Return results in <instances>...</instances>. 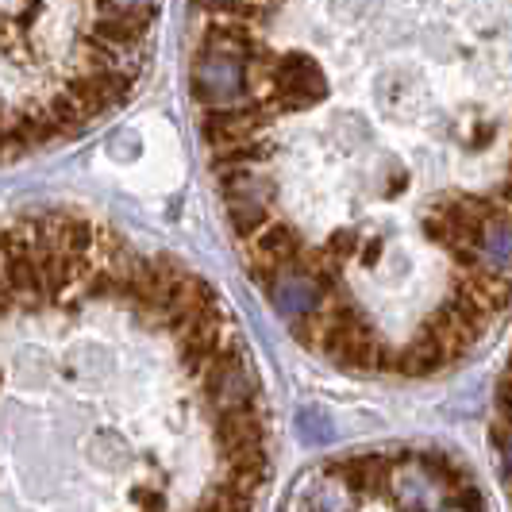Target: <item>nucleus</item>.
<instances>
[{
  "mask_svg": "<svg viewBox=\"0 0 512 512\" xmlns=\"http://www.w3.org/2000/svg\"><path fill=\"white\" fill-rule=\"evenodd\" d=\"M497 466L512 497V355L509 370L501 378V393H497Z\"/></svg>",
  "mask_w": 512,
  "mask_h": 512,
  "instance_id": "obj_5",
  "label": "nucleus"
},
{
  "mask_svg": "<svg viewBox=\"0 0 512 512\" xmlns=\"http://www.w3.org/2000/svg\"><path fill=\"white\" fill-rule=\"evenodd\" d=\"M193 278L174 258L93 224L74 335H51L27 220L0 224V447L47 412L31 451L51 455L39 505L62 489L66 455H81V482L97 489V505L251 509L258 501L270 478V424L235 320L151 351L224 312L201 282L151 324Z\"/></svg>",
  "mask_w": 512,
  "mask_h": 512,
  "instance_id": "obj_2",
  "label": "nucleus"
},
{
  "mask_svg": "<svg viewBox=\"0 0 512 512\" xmlns=\"http://www.w3.org/2000/svg\"><path fill=\"white\" fill-rule=\"evenodd\" d=\"M158 0H0V158L74 139L147 70Z\"/></svg>",
  "mask_w": 512,
  "mask_h": 512,
  "instance_id": "obj_3",
  "label": "nucleus"
},
{
  "mask_svg": "<svg viewBox=\"0 0 512 512\" xmlns=\"http://www.w3.org/2000/svg\"><path fill=\"white\" fill-rule=\"evenodd\" d=\"M197 124L312 355L459 366L512 308V0H193Z\"/></svg>",
  "mask_w": 512,
  "mask_h": 512,
  "instance_id": "obj_1",
  "label": "nucleus"
},
{
  "mask_svg": "<svg viewBox=\"0 0 512 512\" xmlns=\"http://www.w3.org/2000/svg\"><path fill=\"white\" fill-rule=\"evenodd\" d=\"M320 497L305 505H412V509H451V505H478L482 497L470 493V478L455 462L439 455H362L339 459L320 470Z\"/></svg>",
  "mask_w": 512,
  "mask_h": 512,
  "instance_id": "obj_4",
  "label": "nucleus"
}]
</instances>
